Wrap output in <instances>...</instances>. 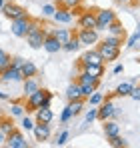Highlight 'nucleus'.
<instances>
[{
	"instance_id": "nucleus-26",
	"label": "nucleus",
	"mask_w": 140,
	"mask_h": 148,
	"mask_svg": "<svg viewBox=\"0 0 140 148\" xmlns=\"http://www.w3.org/2000/svg\"><path fill=\"white\" fill-rule=\"evenodd\" d=\"M106 30H108L110 34H116V36H124V26H122V22H120L118 18L114 20V22H110V26H108Z\"/></svg>"
},
{
	"instance_id": "nucleus-6",
	"label": "nucleus",
	"mask_w": 140,
	"mask_h": 148,
	"mask_svg": "<svg viewBox=\"0 0 140 148\" xmlns=\"http://www.w3.org/2000/svg\"><path fill=\"white\" fill-rule=\"evenodd\" d=\"M96 50L100 52V56H102V60H104V62L118 60V56H120V48H116V46H110V44H106V42H100Z\"/></svg>"
},
{
	"instance_id": "nucleus-50",
	"label": "nucleus",
	"mask_w": 140,
	"mask_h": 148,
	"mask_svg": "<svg viewBox=\"0 0 140 148\" xmlns=\"http://www.w3.org/2000/svg\"><path fill=\"white\" fill-rule=\"evenodd\" d=\"M136 32H138V34H140V24H138V30H136Z\"/></svg>"
},
{
	"instance_id": "nucleus-43",
	"label": "nucleus",
	"mask_w": 140,
	"mask_h": 148,
	"mask_svg": "<svg viewBox=\"0 0 140 148\" xmlns=\"http://www.w3.org/2000/svg\"><path fill=\"white\" fill-rule=\"evenodd\" d=\"M132 100H140V86H132V90H130V94H128Z\"/></svg>"
},
{
	"instance_id": "nucleus-9",
	"label": "nucleus",
	"mask_w": 140,
	"mask_h": 148,
	"mask_svg": "<svg viewBox=\"0 0 140 148\" xmlns=\"http://www.w3.org/2000/svg\"><path fill=\"white\" fill-rule=\"evenodd\" d=\"M28 26H30V18H28V14L22 16V18H16V20H12V34L14 36H18V38H24L26 36V32H28Z\"/></svg>"
},
{
	"instance_id": "nucleus-1",
	"label": "nucleus",
	"mask_w": 140,
	"mask_h": 148,
	"mask_svg": "<svg viewBox=\"0 0 140 148\" xmlns=\"http://www.w3.org/2000/svg\"><path fill=\"white\" fill-rule=\"evenodd\" d=\"M26 42L30 44V48L38 50L42 48L44 44V38H46V30L42 28L40 20H30V26H28V32H26Z\"/></svg>"
},
{
	"instance_id": "nucleus-10",
	"label": "nucleus",
	"mask_w": 140,
	"mask_h": 148,
	"mask_svg": "<svg viewBox=\"0 0 140 148\" xmlns=\"http://www.w3.org/2000/svg\"><path fill=\"white\" fill-rule=\"evenodd\" d=\"M88 64H104L102 56L98 50H86L82 56H80V68L82 66H88Z\"/></svg>"
},
{
	"instance_id": "nucleus-18",
	"label": "nucleus",
	"mask_w": 140,
	"mask_h": 148,
	"mask_svg": "<svg viewBox=\"0 0 140 148\" xmlns=\"http://www.w3.org/2000/svg\"><path fill=\"white\" fill-rule=\"evenodd\" d=\"M52 36H54L60 44H66L70 38H72V30H70V28H56V30H52Z\"/></svg>"
},
{
	"instance_id": "nucleus-24",
	"label": "nucleus",
	"mask_w": 140,
	"mask_h": 148,
	"mask_svg": "<svg viewBox=\"0 0 140 148\" xmlns=\"http://www.w3.org/2000/svg\"><path fill=\"white\" fill-rule=\"evenodd\" d=\"M66 98H68V100L82 98V94H80V84H78V82H74V84H70L68 88H66Z\"/></svg>"
},
{
	"instance_id": "nucleus-49",
	"label": "nucleus",
	"mask_w": 140,
	"mask_h": 148,
	"mask_svg": "<svg viewBox=\"0 0 140 148\" xmlns=\"http://www.w3.org/2000/svg\"><path fill=\"white\" fill-rule=\"evenodd\" d=\"M130 2H134V4H138V2H140V0H130Z\"/></svg>"
},
{
	"instance_id": "nucleus-36",
	"label": "nucleus",
	"mask_w": 140,
	"mask_h": 148,
	"mask_svg": "<svg viewBox=\"0 0 140 148\" xmlns=\"http://www.w3.org/2000/svg\"><path fill=\"white\" fill-rule=\"evenodd\" d=\"M66 140H68V132L62 130V132L58 134V138L54 140V144H56V146H62V144H66Z\"/></svg>"
},
{
	"instance_id": "nucleus-46",
	"label": "nucleus",
	"mask_w": 140,
	"mask_h": 148,
	"mask_svg": "<svg viewBox=\"0 0 140 148\" xmlns=\"http://www.w3.org/2000/svg\"><path fill=\"white\" fill-rule=\"evenodd\" d=\"M0 98H8V94H6V92H2V90H0Z\"/></svg>"
},
{
	"instance_id": "nucleus-47",
	"label": "nucleus",
	"mask_w": 140,
	"mask_h": 148,
	"mask_svg": "<svg viewBox=\"0 0 140 148\" xmlns=\"http://www.w3.org/2000/svg\"><path fill=\"white\" fill-rule=\"evenodd\" d=\"M118 4H128V2H130V0H116Z\"/></svg>"
},
{
	"instance_id": "nucleus-19",
	"label": "nucleus",
	"mask_w": 140,
	"mask_h": 148,
	"mask_svg": "<svg viewBox=\"0 0 140 148\" xmlns=\"http://www.w3.org/2000/svg\"><path fill=\"white\" fill-rule=\"evenodd\" d=\"M76 82H78V84H92V86H98V84H100V78H96V76H92V74H88L86 70L80 68V76H78Z\"/></svg>"
},
{
	"instance_id": "nucleus-37",
	"label": "nucleus",
	"mask_w": 140,
	"mask_h": 148,
	"mask_svg": "<svg viewBox=\"0 0 140 148\" xmlns=\"http://www.w3.org/2000/svg\"><path fill=\"white\" fill-rule=\"evenodd\" d=\"M20 126H22L24 130H32V128H34V122H32L28 116H22V122H20Z\"/></svg>"
},
{
	"instance_id": "nucleus-35",
	"label": "nucleus",
	"mask_w": 140,
	"mask_h": 148,
	"mask_svg": "<svg viewBox=\"0 0 140 148\" xmlns=\"http://www.w3.org/2000/svg\"><path fill=\"white\" fill-rule=\"evenodd\" d=\"M138 42H140V34H138V32H134V34H132L128 40H126V46H128V48H134Z\"/></svg>"
},
{
	"instance_id": "nucleus-34",
	"label": "nucleus",
	"mask_w": 140,
	"mask_h": 148,
	"mask_svg": "<svg viewBox=\"0 0 140 148\" xmlns=\"http://www.w3.org/2000/svg\"><path fill=\"white\" fill-rule=\"evenodd\" d=\"M80 2H82V0H60L62 8H66V10H72V8H76Z\"/></svg>"
},
{
	"instance_id": "nucleus-4",
	"label": "nucleus",
	"mask_w": 140,
	"mask_h": 148,
	"mask_svg": "<svg viewBox=\"0 0 140 148\" xmlns=\"http://www.w3.org/2000/svg\"><path fill=\"white\" fill-rule=\"evenodd\" d=\"M2 12H4V16L12 22V20H16V18H22L26 16V8L20 6V4H16V2H6L4 4V8H2Z\"/></svg>"
},
{
	"instance_id": "nucleus-16",
	"label": "nucleus",
	"mask_w": 140,
	"mask_h": 148,
	"mask_svg": "<svg viewBox=\"0 0 140 148\" xmlns=\"http://www.w3.org/2000/svg\"><path fill=\"white\" fill-rule=\"evenodd\" d=\"M52 18L60 24H70L72 22V12L66 10V8H56V12L52 14Z\"/></svg>"
},
{
	"instance_id": "nucleus-42",
	"label": "nucleus",
	"mask_w": 140,
	"mask_h": 148,
	"mask_svg": "<svg viewBox=\"0 0 140 148\" xmlns=\"http://www.w3.org/2000/svg\"><path fill=\"white\" fill-rule=\"evenodd\" d=\"M22 64H24V58H20V56H14L10 60V66H14V68H20Z\"/></svg>"
},
{
	"instance_id": "nucleus-13",
	"label": "nucleus",
	"mask_w": 140,
	"mask_h": 148,
	"mask_svg": "<svg viewBox=\"0 0 140 148\" xmlns=\"http://www.w3.org/2000/svg\"><path fill=\"white\" fill-rule=\"evenodd\" d=\"M32 132H34V138H36L38 142H44V140L50 138V124L36 122V124H34V128H32Z\"/></svg>"
},
{
	"instance_id": "nucleus-31",
	"label": "nucleus",
	"mask_w": 140,
	"mask_h": 148,
	"mask_svg": "<svg viewBox=\"0 0 140 148\" xmlns=\"http://www.w3.org/2000/svg\"><path fill=\"white\" fill-rule=\"evenodd\" d=\"M108 142H110V146H114V148H120V146L124 148V146H128V142H126V140H124L120 134H118V136H112V138H108Z\"/></svg>"
},
{
	"instance_id": "nucleus-38",
	"label": "nucleus",
	"mask_w": 140,
	"mask_h": 148,
	"mask_svg": "<svg viewBox=\"0 0 140 148\" xmlns=\"http://www.w3.org/2000/svg\"><path fill=\"white\" fill-rule=\"evenodd\" d=\"M88 100H90V104H92V106H98V104H100V102H102L104 98H102V94H98V92L94 90V94H92V96H90Z\"/></svg>"
},
{
	"instance_id": "nucleus-41",
	"label": "nucleus",
	"mask_w": 140,
	"mask_h": 148,
	"mask_svg": "<svg viewBox=\"0 0 140 148\" xmlns=\"http://www.w3.org/2000/svg\"><path fill=\"white\" fill-rule=\"evenodd\" d=\"M96 114H98V108H90V110L86 112V122H92V120H96Z\"/></svg>"
},
{
	"instance_id": "nucleus-17",
	"label": "nucleus",
	"mask_w": 140,
	"mask_h": 148,
	"mask_svg": "<svg viewBox=\"0 0 140 148\" xmlns=\"http://www.w3.org/2000/svg\"><path fill=\"white\" fill-rule=\"evenodd\" d=\"M104 122H106V124H104V136H106V140L120 134V124H118V122H114L112 118H110V120H104Z\"/></svg>"
},
{
	"instance_id": "nucleus-29",
	"label": "nucleus",
	"mask_w": 140,
	"mask_h": 148,
	"mask_svg": "<svg viewBox=\"0 0 140 148\" xmlns=\"http://www.w3.org/2000/svg\"><path fill=\"white\" fill-rule=\"evenodd\" d=\"M94 90H96V86H92V84H80V94H82V98H90L94 94Z\"/></svg>"
},
{
	"instance_id": "nucleus-22",
	"label": "nucleus",
	"mask_w": 140,
	"mask_h": 148,
	"mask_svg": "<svg viewBox=\"0 0 140 148\" xmlns=\"http://www.w3.org/2000/svg\"><path fill=\"white\" fill-rule=\"evenodd\" d=\"M68 108H70V112H72V116H76V114H80V112L84 110V98L68 100Z\"/></svg>"
},
{
	"instance_id": "nucleus-5",
	"label": "nucleus",
	"mask_w": 140,
	"mask_h": 148,
	"mask_svg": "<svg viewBox=\"0 0 140 148\" xmlns=\"http://www.w3.org/2000/svg\"><path fill=\"white\" fill-rule=\"evenodd\" d=\"M78 40H80V46L82 44H86V46H90V44H98V30H94V28H78Z\"/></svg>"
},
{
	"instance_id": "nucleus-45",
	"label": "nucleus",
	"mask_w": 140,
	"mask_h": 148,
	"mask_svg": "<svg viewBox=\"0 0 140 148\" xmlns=\"http://www.w3.org/2000/svg\"><path fill=\"white\" fill-rule=\"evenodd\" d=\"M4 140H6V134H4V132H2V130H0V144H2V142H4Z\"/></svg>"
},
{
	"instance_id": "nucleus-8",
	"label": "nucleus",
	"mask_w": 140,
	"mask_h": 148,
	"mask_svg": "<svg viewBox=\"0 0 140 148\" xmlns=\"http://www.w3.org/2000/svg\"><path fill=\"white\" fill-rule=\"evenodd\" d=\"M48 90H44V88H38L36 92H32L30 96H28V100H26V110H36V108H40L42 104H44V98H46Z\"/></svg>"
},
{
	"instance_id": "nucleus-25",
	"label": "nucleus",
	"mask_w": 140,
	"mask_h": 148,
	"mask_svg": "<svg viewBox=\"0 0 140 148\" xmlns=\"http://www.w3.org/2000/svg\"><path fill=\"white\" fill-rule=\"evenodd\" d=\"M132 86H134L132 82H122V84H118V86H116V92H114V94L120 96V98H122V96H128L130 90H132Z\"/></svg>"
},
{
	"instance_id": "nucleus-28",
	"label": "nucleus",
	"mask_w": 140,
	"mask_h": 148,
	"mask_svg": "<svg viewBox=\"0 0 140 148\" xmlns=\"http://www.w3.org/2000/svg\"><path fill=\"white\" fill-rule=\"evenodd\" d=\"M106 44H110V46H116V48H120L122 44H124V36H116V34H110L106 40H104Z\"/></svg>"
},
{
	"instance_id": "nucleus-2",
	"label": "nucleus",
	"mask_w": 140,
	"mask_h": 148,
	"mask_svg": "<svg viewBox=\"0 0 140 148\" xmlns=\"http://www.w3.org/2000/svg\"><path fill=\"white\" fill-rule=\"evenodd\" d=\"M116 20V12L114 10H108V8H102V10H96V30H106L110 22Z\"/></svg>"
},
{
	"instance_id": "nucleus-33",
	"label": "nucleus",
	"mask_w": 140,
	"mask_h": 148,
	"mask_svg": "<svg viewBox=\"0 0 140 148\" xmlns=\"http://www.w3.org/2000/svg\"><path fill=\"white\" fill-rule=\"evenodd\" d=\"M24 108H26V106H22L20 102H14V104L10 106V114H12V116H24Z\"/></svg>"
},
{
	"instance_id": "nucleus-7",
	"label": "nucleus",
	"mask_w": 140,
	"mask_h": 148,
	"mask_svg": "<svg viewBox=\"0 0 140 148\" xmlns=\"http://www.w3.org/2000/svg\"><path fill=\"white\" fill-rule=\"evenodd\" d=\"M6 146L8 148H28V142L20 130H12L6 134Z\"/></svg>"
},
{
	"instance_id": "nucleus-32",
	"label": "nucleus",
	"mask_w": 140,
	"mask_h": 148,
	"mask_svg": "<svg viewBox=\"0 0 140 148\" xmlns=\"http://www.w3.org/2000/svg\"><path fill=\"white\" fill-rule=\"evenodd\" d=\"M0 130H2L4 134L12 132V130H14V124H12V120H10V118H2V120H0Z\"/></svg>"
},
{
	"instance_id": "nucleus-3",
	"label": "nucleus",
	"mask_w": 140,
	"mask_h": 148,
	"mask_svg": "<svg viewBox=\"0 0 140 148\" xmlns=\"http://www.w3.org/2000/svg\"><path fill=\"white\" fill-rule=\"evenodd\" d=\"M118 112H116V106H114V102L112 100H102L100 104H98V114H96V118L98 120H110V118H114Z\"/></svg>"
},
{
	"instance_id": "nucleus-48",
	"label": "nucleus",
	"mask_w": 140,
	"mask_h": 148,
	"mask_svg": "<svg viewBox=\"0 0 140 148\" xmlns=\"http://www.w3.org/2000/svg\"><path fill=\"white\" fill-rule=\"evenodd\" d=\"M4 4H6V0H0V10L4 8Z\"/></svg>"
},
{
	"instance_id": "nucleus-12",
	"label": "nucleus",
	"mask_w": 140,
	"mask_h": 148,
	"mask_svg": "<svg viewBox=\"0 0 140 148\" xmlns=\"http://www.w3.org/2000/svg\"><path fill=\"white\" fill-rule=\"evenodd\" d=\"M78 28H94L96 30V10H86V12H80L78 16Z\"/></svg>"
},
{
	"instance_id": "nucleus-11",
	"label": "nucleus",
	"mask_w": 140,
	"mask_h": 148,
	"mask_svg": "<svg viewBox=\"0 0 140 148\" xmlns=\"http://www.w3.org/2000/svg\"><path fill=\"white\" fill-rule=\"evenodd\" d=\"M0 78L2 80H6V82H24V74L20 68H14V66H8V68H4L2 72H0Z\"/></svg>"
},
{
	"instance_id": "nucleus-40",
	"label": "nucleus",
	"mask_w": 140,
	"mask_h": 148,
	"mask_svg": "<svg viewBox=\"0 0 140 148\" xmlns=\"http://www.w3.org/2000/svg\"><path fill=\"white\" fill-rule=\"evenodd\" d=\"M54 12H56V8H54L52 4H44V6H42V14H44V16H52Z\"/></svg>"
},
{
	"instance_id": "nucleus-44",
	"label": "nucleus",
	"mask_w": 140,
	"mask_h": 148,
	"mask_svg": "<svg viewBox=\"0 0 140 148\" xmlns=\"http://www.w3.org/2000/svg\"><path fill=\"white\" fill-rule=\"evenodd\" d=\"M122 70H124V66H122V64H116L112 72H114V74H120V72H122Z\"/></svg>"
},
{
	"instance_id": "nucleus-20",
	"label": "nucleus",
	"mask_w": 140,
	"mask_h": 148,
	"mask_svg": "<svg viewBox=\"0 0 140 148\" xmlns=\"http://www.w3.org/2000/svg\"><path fill=\"white\" fill-rule=\"evenodd\" d=\"M20 70H22L24 78H32V76L38 74V66H36L32 60H24V64L20 66Z\"/></svg>"
},
{
	"instance_id": "nucleus-39",
	"label": "nucleus",
	"mask_w": 140,
	"mask_h": 148,
	"mask_svg": "<svg viewBox=\"0 0 140 148\" xmlns=\"http://www.w3.org/2000/svg\"><path fill=\"white\" fill-rule=\"evenodd\" d=\"M70 118H72V112H70V108L68 106H66V108H64V110H62V114H60V122H68Z\"/></svg>"
},
{
	"instance_id": "nucleus-15",
	"label": "nucleus",
	"mask_w": 140,
	"mask_h": 148,
	"mask_svg": "<svg viewBox=\"0 0 140 148\" xmlns=\"http://www.w3.org/2000/svg\"><path fill=\"white\" fill-rule=\"evenodd\" d=\"M34 112H36V122L50 124L52 120H54V114H52V110H50V106H40V108H36Z\"/></svg>"
},
{
	"instance_id": "nucleus-23",
	"label": "nucleus",
	"mask_w": 140,
	"mask_h": 148,
	"mask_svg": "<svg viewBox=\"0 0 140 148\" xmlns=\"http://www.w3.org/2000/svg\"><path fill=\"white\" fill-rule=\"evenodd\" d=\"M82 70H86L88 74L100 78V76H104V64H88V66H82Z\"/></svg>"
},
{
	"instance_id": "nucleus-27",
	"label": "nucleus",
	"mask_w": 140,
	"mask_h": 148,
	"mask_svg": "<svg viewBox=\"0 0 140 148\" xmlns=\"http://www.w3.org/2000/svg\"><path fill=\"white\" fill-rule=\"evenodd\" d=\"M62 48L68 50V52H74V50H78V48H80V40H78V36H76V34H72V38H70L66 44H62Z\"/></svg>"
},
{
	"instance_id": "nucleus-14",
	"label": "nucleus",
	"mask_w": 140,
	"mask_h": 148,
	"mask_svg": "<svg viewBox=\"0 0 140 148\" xmlns=\"http://www.w3.org/2000/svg\"><path fill=\"white\" fill-rule=\"evenodd\" d=\"M42 48L50 52V54H56L58 50H62V44L52 36V32H46V38H44V44H42Z\"/></svg>"
},
{
	"instance_id": "nucleus-30",
	"label": "nucleus",
	"mask_w": 140,
	"mask_h": 148,
	"mask_svg": "<svg viewBox=\"0 0 140 148\" xmlns=\"http://www.w3.org/2000/svg\"><path fill=\"white\" fill-rule=\"evenodd\" d=\"M10 60H12V58L8 56V52H4V50L0 48V72H2L4 68H8V66H10Z\"/></svg>"
},
{
	"instance_id": "nucleus-21",
	"label": "nucleus",
	"mask_w": 140,
	"mask_h": 148,
	"mask_svg": "<svg viewBox=\"0 0 140 148\" xmlns=\"http://www.w3.org/2000/svg\"><path fill=\"white\" fill-rule=\"evenodd\" d=\"M40 88V82L36 80V76H32V78H24V94L26 96H30L32 92H36Z\"/></svg>"
}]
</instances>
